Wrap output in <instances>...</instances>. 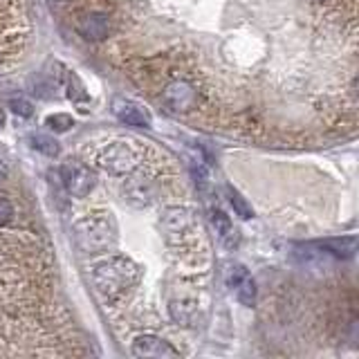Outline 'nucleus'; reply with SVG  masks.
I'll list each match as a JSON object with an SVG mask.
<instances>
[{"instance_id":"obj_1","label":"nucleus","mask_w":359,"mask_h":359,"mask_svg":"<svg viewBox=\"0 0 359 359\" xmlns=\"http://www.w3.org/2000/svg\"><path fill=\"white\" fill-rule=\"evenodd\" d=\"M90 278L97 290V294L104 299V303L121 301L130 287L137 285L140 280V267L135 265L128 256L112 254L108 258H101L90 267Z\"/></svg>"},{"instance_id":"obj_2","label":"nucleus","mask_w":359,"mask_h":359,"mask_svg":"<svg viewBox=\"0 0 359 359\" xmlns=\"http://www.w3.org/2000/svg\"><path fill=\"white\" fill-rule=\"evenodd\" d=\"M74 241L88 254L108 252L117 245V222L108 211L86 213L74 222Z\"/></svg>"},{"instance_id":"obj_3","label":"nucleus","mask_w":359,"mask_h":359,"mask_svg":"<svg viewBox=\"0 0 359 359\" xmlns=\"http://www.w3.org/2000/svg\"><path fill=\"white\" fill-rule=\"evenodd\" d=\"M144 162V146L130 140H115L101 146L95 155V164L110 175H128Z\"/></svg>"},{"instance_id":"obj_4","label":"nucleus","mask_w":359,"mask_h":359,"mask_svg":"<svg viewBox=\"0 0 359 359\" xmlns=\"http://www.w3.org/2000/svg\"><path fill=\"white\" fill-rule=\"evenodd\" d=\"M160 229L164 241L171 247L187 250L200 238V222L194 209L189 207H166L160 218Z\"/></svg>"},{"instance_id":"obj_5","label":"nucleus","mask_w":359,"mask_h":359,"mask_svg":"<svg viewBox=\"0 0 359 359\" xmlns=\"http://www.w3.org/2000/svg\"><path fill=\"white\" fill-rule=\"evenodd\" d=\"M123 198H126L133 207H149L151 202L157 198V182L155 177L144 171V168H135L133 173H128V180L123 182Z\"/></svg>"},{"instance_id":"obj_6","label":"nucleus","mask_w":359,"mask_h":359,"mask_svg":"<svg viewBox=\"0 0 359 359\" xmlns=\"http://www.w3.org/2000/svg\"><path fill=\"white\" fill-rule=\"evenodd\" d=\"M162 104L168 112H191L198 106V88L187 79H175L162 90Z\"/></svg>"},{"instance_id":"obj_7","label":"nucleus","mask_w":359,"mask_h":359,"mask_svg":"<svg viewBox=\"0 0 359 359\" xmlns=\"http://www.w3.org/2000/svg\"><path fill=\"white\" fill-rule=\"evenodd\" d=\"M61 180L67 194L74 198H88L90 191L95 189V173L83 162L76 160H65L61 164Z\"/></svg>"},{"instance_id":"obj_8","label":"nucleus","mask_w":359,"mask_h":359,"mask_svg":"<svg viewBox=\"0 0 359 359\" xmlns=\"http://www.w3.org/2000/svg\"><path fill=\"white\" fill-rule=\"evenodd\" d=\"M133 355L142 359H177L180 353L162 337L142 334L133 341Z\"/></svg>"},{"instance_id":"obj_9","label":"nucleus","mask_w":359,"mask_h":359,"mask_svg":"<svg viewBox=\"0 0 359 359\" xmlns=\"http://www.w3.org/2000/svg\"><path fill=\"white\" fill-rule=\"evenodd\" d=\"M112 112L119 121H123L126 126H135V128H151V112L142 108L140 104H135L130 99L117 97L112 99Z\"/></svg>"},{"instance_id":"obj_10","label":"nucleus","mask_w":359,"mask_h":359,"mask_svg":"<svg viewBox=\"0 0 359 359\" xmlns=\"http://www.w3.org/2000/svg\"><path fill=\"white\" fill-rule=\"evenodd\" d=\"M110 29V18L101 11H90L76 20V32L86 41H104Z\"/></svg>"},{"instance_id":"obj_11","label":"nucleus","mask_w":359,"mask_h":359,"mask_svg":"<svg viewBox=\"0 0 359 359\" xmlns=\"http://www.w3.org/2000/svg\"><path fill=\"white\" fill-rule=\"evenodd\" d=\"M168 314L177 325H184V328H196L200 321V310L198 303L191 299H175L168 303Z\"/></svg>"},{"instance_id":"obj_12","label":"nucleus","mask_w":359,"mask_h":359,"mask_svg":"<svg viewBox=\"0 0 359 359\" xmlns=\"http://www.w3.org/2000/svg\"><path fill=\"white\" fill-rule=\"evenodd\" d=\"M211 224H213V229H216L218 238L224 247L233 250V247L238 245V231L233 229V222L229 220V216L224 211L213 209L211 211Z\"/></svg>"},{"instance_id":"obj_13","label":"nucleus","mask_w":359,"mask_h":359,"mask_svg":"<svg viewBox=\"0 0 359 359\" xmlns=\"http://www.w3.org/2000/svg\"><path fill=\"white\" fill-rule=\"evenodd\" d=\"M321 250L328 254V256H337V258H351L357 250V241L353 238H330V241H323L319 243Z\"/></svg>"},{"instance_id":"obj_14","label":"nucleus","mask_w":359,"mask_h":359,"mask_svg":"<svg viewBox=\"0 0 359 359\" xmlns=\"http://www.w3.org/2000/svg\"><path fill=\"white\" fill-rule=\"evenodd\" d=\"M236 294H238V301L243 303V306H254V301H256V283L250 276H245L241 283L236 285Z\"/></svg>"},{"instance_id":"obj_15","label":"nucleus","mask_w":359,"mask_h":359,"mask_svg":"<svg viewBox=\"0 0 359 359\" xmlns=\"http://www.w3.org/2000/svg\"><path fill=\"white\" fill-rule=\"evenodd\" d=\"M45 123H48V128L54 130V133H67L74 126L72 117L65 115V112H56V115H50L48 119H45Z\"/></svg>"},{"instance_id":"obj_16","label":"nucleus","mask_w":359,"mask_h":359,"mask_svg":"<svg viewBox=\"0 0 359 359\" xmlns=\"http://www.w3.org/2000/svg\"><path fill=\"white\" fill-rule=\"evenodd\" d=\"M229 202H231V207H233V211L238 213L241 218H252L254 216V211H252V207L247 205L245 202V198L238 194V191H233V189H229Z\"/></svg>"},{"instance_id":"obj_17","label":"nucleus","mask_w":359,"mask_h":359,"mask_svg":"<svg viewBox=\"0 0 359 359\" xmlns=\"http://www.w3.org/2000/svg\"><path fill=\"white\" fill-rule=\"evenodd\" d=\"M34 149H39L48 157H54V155H59V142L48 137V135H36V137H34Z\"/></svg>"},{"instance_id":"obj_18","label":"nucleus","mask_w":359,"mask_h":359,"mask_svg":"<svg viewBox=\"0 0 359 359\" xmlns=\"http://www.w3.org/2000/svg\"><path fill=\"white\" fill-rule=\"evenodd\" d=\"M16 218V207L7 196H0V227H7Z\"/></svg>"},{"instance_id":"obj_19","label":"nucleus","mask_w":359,"mask_h":359,"mask_svg":"<svg viewBox=\"0 0 359 359\" xmlns=\"http://www.w3.org/2000/svg\"><path fill=\"white\" fill-rule=\"evenodd\" d=\"M9 108H11V112H14V115H18V117H32V112H34L32 104H29L27 99H22V97L9 99Z\"/></svg>"},{"instance_id":"obj_20","label":"nucleus","mask_w":359,"mask_h":359,"mask_svg":"<svg viewBox=\"0 0 359 359\" xmlns=\"http://www.w3.org/2000/svg\"><path fill=\"white\" fill-rule=\"evenodd\" d=\"M245 276H247V272H245V267H243V265H231V267L227 269V285H229V287H236Z\"/></svg>"},{"instance_id":"obj_21","label":"nucleus","mask_w":359,"mask_h":359,"mask_svg":"<svg viewBox=\"0 0 359 359\" xmlns=\"http://www.w3.org/2000/svg\"><path fill=\"white\" fill-rule=\"evenodd\" d=\"M5 177H7V166L3 164V160H0V182H3Z\"/></svg>"},{"instance_id":"obj_22","label":"nucleus","mask_w":359,"mask_h":359,"mask_svg":"<svg viewBox=\"0 0 359 359\" xmlns=\"http://www.w3.org/2000/svg\"><path fill=\"white\" fill-rule=\"evenodd\" d=\"M5 123V112H3V108H0V126Z\"/></svg>"}]
</instances>
